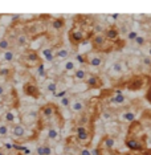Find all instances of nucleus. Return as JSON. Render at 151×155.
Wrapping results in <instances>:
<instances>
[{
  "label": "nucleus",
  "mask_w": 151,
  "mask_h": 155,
  "mask_svg": "<svg viewBox=\"0 0 151 155\" xmlns=\"http://www.w3.org/2000/svg\"><path fill=\"white\" fill-rule=\"evenodd\" d=\"M9 135L16 140H24L28 137V130L21 123H12V127L9 129Z\"/></svg>",
  "instance_id": "f257e3e1"
},
{
  "label": "nucleus",
  "mask_w": 151,
  "mask_h": 155,
  "mask_svg": "<svg viewBox=\"0 0 151 155\" xmlns=\"http://www.w3.org/2000/svg\"><path fill=\"white\" fill-rule=\"evenodd\" d=\"M21 62L25 66H28V68H33V66H37L38 64H41L38 54L33 51H29V52H27V53H24L21 57Z\"/></svg>",
  "instance_id": "f03ea898"
},
{
  "label": "nucleus",
  "mask_w": 151,
  "mask_h": 155,
  "mask_svg": "<svg viewBox=\"0 0 151 155\" xmlns=\"http://www.w3.org/2000/svg\"><path fill=\"white\" fill-rule=\"evenodd\" d=\"M125 144L127 146V149L130 151H133V153H135V151H143V150H145V142H142V140L138 139L136 137H129V138L126 139Z\"/></svg>",
  "instance_id": "7ed1b4c3"
},
{
  "label": "nucleus",
  "mask_w": 151,
  "mask_h": 155,
  "mask_svg": "<svg viewBox=\"0 0 151 155\" xmlns=\"http://www.w3.org/2000/svg\"><path fill=\"white\" fill-rule=\"evenodd\" d=\"M23 91H24V94L28 97H32V98H40L41 96V93H40V90H38V87L36 84H33V82H27V84H24V86H23Z\"/></svg>",
  "instance_id": "20e7f679"
},
{
  "label": "nucleus",
  "mask_w": 151,
  "mask_h": 155,
  "mask_svg": "<svg viewBox=\"0 0 151 155\" xmlns=\"http://www.w3.org/2000/svg\"><path fill=\"white\" fill-rule=\"evenodd\" d=\"M76 137L80 142H86L90 137V133L85 125H78L76 127Z\"/></svg>",
  "instance_id": "39448f33"
},
{
  "label": "nucleus",
  "mask_w": 151,
  "mask_h": 155,
  "mask_svg": "<svg viewBox=\"0 0 151 155\" xmlns=\"http://www.w3.org/2000/svg\"><path fill=\"white\" fill-rule=\"evenodd\" d=\"M54 113H56V107H54L53 104H47L40 109L41 117H44L45 119H51L54 115Z\"/></svg>",
  "instance_id": "423d86ee"
},
{
  "label": "nucleus",
  "mask_w": 151,
  "mask_h": 155,
  "mask_svg": "<svg viewBox=\"0 0 151 155\" xmlns=\"http://www.w3.org/2000/svg\"><path fill=\"white\" fill-rule=\"evenodd\" d=\"M85 80H86L85 82L87 84V86H89L90 89H97V87H101V86H102V84H103L102 80H101L98 76H96V74L87 76Z\"/></svg>",
  "instance_id": "0eeeda50"
},
{
  "label": "nucleus",
  "mask_w": 151,
  "mask_h": 155,
  "mask_svg": "<svg viewBox=\"0 0 151 155\" xmlns=\"http://www.w3.org/2000/svg\"><path fill=\"white\" fill-rule=\"evenodd\" d=\"M145 85V78H142V77H135L134 80H131L130 82L127 84V89L129 90H139L142 89V86Z\"/></svg>",
  "instance_id": "6e6552de"
},
{
  "label": "nucleus",
  "mask_w": 151,
  "mask_h": 155,
  "mask_svg": "<svg viewBox=\"0 0 151 155\" xmlns=\"http://www.w3.org/2000/svg\"><path fill=\"white\" fill-rule=\"evenodd\" d=\"M70 109H72L74 113H82L85 110V102L82 100H74L70 104Z\"/></svg>",
  "instance_id": "1a4fd4ad"
},
{
  "label": "nucleus",
  "mask_w": 151,
  "mask_h": 155,
  "mask_svg": "<svg viewBox=\"0 0 151 155\" xmlns=\"http://www.w3.org/2000/svg\"><path fill=\"white\" fill-rule=\"evenodd\" d=\"M102 146H103V149H106V150H113L115 147V139L110 135H106L102 139Z\"/></svg>",
  "instance_id": "9d476101"
},
{
  "label": "nucleus",
  "mask_w": 151,
  "mask_h": 155,
  "mask_svg": "<svg viewBox=\"0 0 151 155\" xmlns=\"http://www.w3.org/2000/svg\"><path fill=\"white\" fill-rule=\"evenodd\" d=\"M9 137V125L5 122H0V139H5Z\"/></svg>",
  "instance_id": "9b49d317"
},
{
  "label": "nucleus",
  "mask_w": 151,
  "mask_h": 155,
  "mask_svg": "<svg viewBox=\"0 0 151 155\" xmlns=\"http://www.w3.org/2000/svg\"><path fill=\"white\" fill-rule=\"evenodd\" d=\"M44 89L47 93L53 94L54 91L57 90V84H56L53 80H48V81H45V84H44Z\"/></svg>",
  "instance_id": "f8f14e48"
},
{
  "label": "nucleus",
  "mask_w": 151,
  "mask_h": 155,
  "mask_svg": "<svg viewBox=\"0 0 151 155\" xmlns=\"http://www.w3.org/2000/svg\"><path fill=\"white\" fill-rule=\"evenodd\" d=\"M87 64H89L90 66H94V68H98V66H101L102 65V62H103V60L102 57H100V56H93V57H90V58H87Z\"/></svg>",
  "instance_id": "ddd939ff"
},
{
  "label": "nucleus",
  "mask_w": 151,
  "mask_h": 155,
  "mask_svg": "<svg viewBox=\"0 0 151 155\" xmlns=\"http://www.w3.org/2000/svg\"><path fill=\"white\" fill-rule=\"evenodd\" d=\"M105 43H106V37L102 36V35H97V36L93 38V45L96 48H102Z\"/></svg>",
  "instance_id": "4468645a"
},
{
  "label": "nucleus",
  "mask_w": 151,
  "mask_h": 155,
  "mask_svg": "<svg viewBox=\"0 0 151 155\" xmlns=\"http://www.w3.org/2000/svg\"><path fill=\"white\" fill-rule=\"evenodd\" d=\"M87 77V73L85 69H77L74 70V74H73V78L77 81H85V78Z\"/></svg>",
  "instance_id": "2eb2a0df"
},
{
  "label": "nucleus",
  "mask_w": 151,
  "mask_h": 155,
  "mask_svg": "<svg viewBox=\"0 0 151 155\" xmlns=\"http://www.w3.org/2000/svg\"><path fill=\"white\" fill-rule=\"evenodd\" d=\"M48 139L49 140H58L60 139V133H58V130H56L53 127H51V129H48Z\"/></svg>",
  "instance_id": "dca6fc26"
},
{
  "label": "nucleus",
  "mask_w": 151,
  "mask_h": 155,
  "mask_svg": "<svg viewBox=\"0 0 151 155\" xmlns=\"http://www.w3.org/2000/svg\"><path fill=\"white\" fill-rule=\"evenodd\" d=\"M110 70H111L113 73H118V74H119V73H123V72H125V66L122 65V62H118V61H117V62H114V64L111 65Z\"/></svg>",
  "instance_id": "f3484780"
},
{
  "label": "nucleus",
  "mask_w": 151,
  "mask_h": 155,
  "mask_svg": "<svg viewBox=\"0 0 151 155\" xmlns=\"http://www.w3.org/2000/svg\"><path fill=\"white\" fill-rule=\"evenodd\" d=\"M82 38H84V33L80 32V31H76V32H73L70 35V40H72V43H74V44L80 43Z\"/></svg>",
  "instance_id": "a211bd4d"
},
{
  "label": "nucleus",
  "mask_w": 151,
  "mask_h": 155,
  "mask_svg": "<svg viewBox=\"0 0 151 155\" xmlns=\"http://www.w3.org/2000/svg\"><path fill=\"white\" fill-rule=\"evenodd\" d=\"M122 119L126 122H134L135 121V113L134 111H125L122 114Z\"/></svg>",
  "instance_id": "6ab92c4d"
},
{
  "label": "nucleus",
  "mask_w": 151,
  "mask_h": 155,
  "mask_svg": "<svg viewBox=\"0 0 151 155\" xmlns=\"http://www.w3.org/2000/svg\"><path fill=\"white\" fill-rule=\"evenodd\" d=\"M111 102L115 105H122V104H125L126 102V97L123 96V94H117V96H114L113 98H111Z\"/></svg>",
  "instance_id": "aec40b11"
},
{
  "label": "nucleus",
  "mask_w": 151,
  "mask_h": 155,
  "mask_svg": "<svg viewBox=\"0 0 151 155\" xmlns=\"http://www.w3.org/2000/svg\"><path fill=\"white\" fill-rule=\"evenodd\" d=\"M3 60H4L5 62H12L13 60H15V53H13L12 51H4V54H3Z\"/></svg>",
  "instance_id": "412c9836"
},
{
  "label": "nucleus",
  "mask_w": 151,
  "mask_h": 155,
  "mask_svg": "<svg viewBox=\"0 0 151 155\" xmlns=\"http://www.w3.org/2000/svg\"><path fill=\"white\" fill-rule=\"evenodd\" d=\"M72 97H69L68 94L66 96H64L62 98H60V105H61L62 107H69L70 106V104H72Z\"/></svg>",
  "instance_id": "4be33fe9"
},
{
  "label": "nucleus",
  "mask_w": 151,
  "mask_h": 155,
  "mask_svg": "<svg viewBox=\"0 0 151 155\" xmlns=\"http://www.w3.org/2000/svg\"><path fill=\"white\" fill-rule=\"evenodd\" d=\"M117 37H118V32L114 28H110V29L106 31V38H109V40H117Z\"/></svg>",
  "instance_id": "5701e85b"
},
{
  "label": "nucleus",
  "mask_w": 151,
  "mask_h": 155,
  "mask_svg": "<svg viewBox=\"0 0 151 155\" xmlns=\"http://www.w3.org/2000/svg\"><path fill=\"white\" fill-rule=\"evenodd\" d=\"M4 122L8 123V125H12L15 122V114L12 111H7L4 114Z\"/></svg>",
  "instance_id": "b1692460"
},
{
  "label": "nucleus",
  "mask_w": 151,
  "mask_h": 155,
  "mask_svg": "<svg viewBox=\"0 0 151 155\" xmlns=\"http://www.w3.org/2000/svg\"><path fill=\"white\" fill-rule=\"evenodd\" d=\"M43 154L44 155H54V151L52 149V146L49 143L43 144Z\"/></svg>",
  "instance_id": "393cba45"
},
{
  "label": "nucleus",
  "mask_w": 151,
  "mask_h": 155,
  "mask_svg": "<svg viewBox=\"0 0 151 155\" xmlns=\"http://www.w3.org/2000/svg\"><path fill=\"white\" fill-rule=\"evenodd\" d=\"M9 48H11V43H9L7 38L0 40V49H3V51H8Z\"/></svg>",
  "instance_id": "a878e982"
},
{
  "label": "nucleus",
  "mask_w": 151,
  "mask_h": 155,
  "mask_svg": "<svg viewBox=\"0 0 151 155\" xmlns=\"http://www.w3.org/2000/svg\"><path fill=\"white\" fill-rule=\"evenodd\" d=\"M64 70H76V65H74V62L72 61V60H68V61H65V64H64Z\"/></svg>",
  "instance_id": "bb28decb"
},
{
  "label": "nucleus",
  "mask_w": 151,
  "mask_h": 155,
  "mask_svg": "<svg viewBox=\"0 0 151 155\" xmlns=\"http://www.w3.org/2000/svg\"><path fill=\"white\" fill-rule=\"evenodd\" d=\"M66 89H61V90H56L54 93H53V96L56 97V98H62L64 96H66Z\"/></svg>",
  "instance_id": "cd10ccee"
},
{
  "label": "nucleus",
  "mask_w": 151,
  "mask_h": 155,
  "mask_svg": "<svg viewBox=\"0 0 151 155\" xmlns=\"http://www.w3.org/2000/svg\"><path fill=\"white\" fill-rule=\"evenodd\" d=\"M37 70H38V76L40 77H44L45 74H47V72H45V68L43 64H38L37 65Z\"/></svg>",
  "instance_id": "c85d7f7f"
},
{
  "label": "nucleus",
  "mask_w": 151,
  "mask_h": 155,
  "mask_svg": "<svg viewBox=\"0 0 151 155\" xmlns=\"http://www.w3.org/2000/svg\"><path fill=\"white\" fill-rule=\"evenodd\" d=\"M17 45H20V47L27 45V37L25 36H20L19 38H17Z\"/></svg>",
  "instance_id": "c756f323"
},
{
  "label": "nucleus",
  "mask_w": 151,
  "mask_h": 155,
  "mask_svg": "<svg viewBox=\"0 0 151 155\" xmlns=\"http://www.w3.org/2000/svg\"><path fill=\"white\" fill-rule=\"evenodd\" d=\"M76 60H77V61L80 62V64H85L87 58H86V57H85V56H84V54H77V56H76Z\"/></svg>",
  "instance_id": "7c9ffc66"
},
{
  "label": "nucleus",
  "mask_w": 151,
  "mask_h": 155,
  "mask_svg": "<svg viewBox=\"0 0 151 155\" xmlns=\"http://www.w3.org/2000/svg\"><path fill=\"white\" fill-rule=\"evenodd\" d=\"M78 155H92V151L89 149H86V147H82V149L78 151Z\"/></svg>",
  "instance_id": "2f4dec72"
},
{
  "label": "nucleus",
  "mask_w": 151,
  "mask_h": 155,
  "mask_svg": "<svg viewBox=\"0 0 151 155\" xmlns=\"http://www.w3.org/2000/svg\"><path fill=\"white\" fill-rule=\"evenodd\" d=\"M11 74V69H0V77H8Z\"/></svg>",
  "instance_id": "473e14b6"
},
{
  "label": "nucleus",
  "mask_w": 151,
  "mask_h": 155,
  "mask_svg": "<svg viewBox=\"0 0 151 155\" xmlns=\"http://www.w3.org/2000/svg\"><path fill=\"white\" fill-rule=\"evenodd\" d=\"M134 41H135V43L139 45V47H143V45H145V43H146V41H145V38H143V37H138V36L135 37V40H134Z\"/></svg>",
  "instance_id": "72a5a7b5"
},
{
  "label": "nucleus",
  "mask_w": 151,
  "mask_h": 155,
  "mask_svg": "<svg viewBox=\"0 0 151 155\" xmlns=\"http://www.w3.org/2000/svg\"><path fill=\"white\" fill-rule=\"evenodd\" d=\"M57 57H68L69 53H68V51H65V49H62V51H58L57 52Z\"/></svg>",
  "instance_id": "f704fd0d"
},
{
  "label": "nucleus",
  "mask_w": 151,
  "mask_h": 155,
  "mask_svg": "<svg viewBox=\"0 0 151 155\" xmlns=\"http://www.w3.org/2000/svg\"><path fill=\"white\" fill-rule=\"evenodd\" d=\"M5 93H7V87L4 84H0V97H3V96H5Z\"/></svg>",
  "instance_id": "c9c22d12"
},
{
  "label": "nucleus",
  "mask_w": 151,
  "mask_h": 155,
  "mask_svg": "<svg viewBox=\"0 0 151 155\" xmlns=\"http://www.w3.org/2000/svg\"><path fill=\"white\" fill-rule=\"evenodd\" d=\"M62 27V20H54L53 21V28H56V29H58V28Z\"/></svg>",
  "instance_id": "e433bc0d"
},
{
  "label": "nucleus",
  "mask_w": 151,
  "mask_h": 155,
  "mask_svg": "<svg viewBox=\"0 0 151 155\" xmlns=\"http://www.w3.org/2000/svg\"><path fill=\"white\" fill-rule=\"evenodd\" d=\"M143 65L151 66V57H145V58H143Z\"/></svg>",
  "instance_id": "4c0bfd02"
},
{
  "label": "nucleus",
  "mask_w": 151,
  "mask_h": 155,
  "mask_svg": "<svg viewBox=\"0 0 151 155\" xmlns=\"http://www.w3.org/2000/svg\"><path fill=\"white\" fill-rule=\"evenodd\" d=\"M43 54L47 57V56H51V54H53V51L52 49H44L43 51Z\"/></svg>",
  "instance_id": "58836bf2"
},
{
  "label": "nucleus",
  "mask_w": 151,
  "mask_h": 155,
  "mask_svg": "<svg viewBox=\"0 0 151 155\" xmlns=\"http://www.w3.org/2000/svg\"><path fill=\"white\" fill-rule=\"evenodd\" d=\"M146 100L151 104V86L149 87V90H147V93H146Z\"/></svg>",
  "instance_id": "ea45409f"
},
{
  "label": "nucleus",
  "mask_w": 151,
  "mask_h": 155,
  "mask_svg": "<svg viewBox=\"0 0 151 155\" xmlns=\"http://www.w3.org/2000/svg\"><path fill=\"white\" fill-rule=\"evenodd\" d=\"M135 37H136V33L135 32H130L129 33V38H130V40H135Z\"/></svg>",
  "instance_id": "a19ab883"
},
{
  "label": "nucleus",
  "mask_w": 151,
  "mask_h": 155,
  "mask_svg": "<svg viewBox=\"0 0 151 155\" xmlns=\"http://www.w3.org/2000/svg\"><path fill=\"white\" fill-rule=\"evenodd\" d=\"M142 155H151V150H143V153H142Z\"/></svg>",
  "instance_id": "79ce46f5"
},
{
  "label": "nucleus",
  "mask_w": 151,
  "mask_h": 155,
  "mask_svg": "<svg viewBox=\"0 0 151 155\" xmlns=\"http://www.w3.org/2000/svg\"><path fill=\"white\" fill-rule=\"evenodd\" d=\"M9 155H24L21 151H15V153H12V154H9Z\"/></svg>",
  "instance_id": "37998d69"
},
{
  "label": "nucleus",
  "mask_w": 151,
  "mask_h": 155,
  "mask_svg": "<svg viewBox=\"0 0 151 155\" xmlns=\"http://www.w3.org/2000/svg\"><path fill=\"white\" fill-rule=\"evenodd\" d=\"M0 155H9V154L7 153L5 150H2V149H0Z\"/></svg>",
  "instance_id": "c03bdc74"
},
{
  "label": "nucleus",
  "mask_w": 151,
  "mask_h": 155,
  "mask_svg": "<svg viewBox=\"0 0 151 155\" xmlns=\"http://www.w3.org/2000/svg\"><path fill=\"white\" fill-rule=\"evenodd\" d=\"M122 155H135V154L133 153V151H127V153H123Z\"/></svg>",
  "instance_id": "a18cd8bd"
},
{
  "label": "nucleus",
  "mask_w": 151,
  "mask_h": 155,
  "mask_svg": "<svg viewBox=\"0 0 151 155\" xmlns=\"http://www.w3.org/2000/svg\"><path fill=\"white\" fill-rule=\"evenodd\" d=\"M149 54H150V57H151V47H150V49H149Z\"/></svg>",
  "instance_id": "49530a36"
}]
</instances>
